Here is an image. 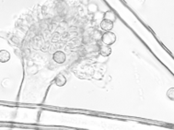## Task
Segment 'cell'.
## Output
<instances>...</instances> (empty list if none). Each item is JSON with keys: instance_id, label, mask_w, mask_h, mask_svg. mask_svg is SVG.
Returning <instances> with one entry per match:
<instances>
[{"instance_id": "6da1fadb", "label": "cell", "mask_w": 174, "mask_h": 130, "mask_svg": "<svg viewBox=\"0 0 174 130\" xmlns=\"http://www.w3.org/2000/svg\"><path fill=\"white\" fill-rule=\"evenodd\" d=\"M101 41H102L104 45L110 46V45H113V43L115 42V41H116V35L113 32H106L105 33L102 34Z\"/></svg>"}, {"instance_id": "7a4b0ae2", "label": "cell", "mask_w": 174, "mask_h": 130, "mask_svg": "<svg viewBox=\"0 0 174 130\" xmlns=\"http://www.w3.org/2000/svg\"><path fill=\"white\" fill-rule=\"evenodd\" d=\"M53 60L57 64H63L66 60V55L63 51H56L53 54Z\"/></svg>"}, {"instance_id": "ba28073f", "label": "cell", "mask_w": 174, "mask_h": 130, "mask_svg": "<svg viewBox=\"0 0 174 130\" xmlns=\"http://www.w3.org/2000/svg\"><path fill=\"white\" fill-rule=\"evenodd\" d=\"M167 95H168V97H169L171 101H173L174 100V89L173 88H170L169 90H168Z\"/></svg>"}, {"instance_id": "5b68a950", "label": "cell", "mask_w": 174, "mask_h": 130, "mask_svg": "<svg viewBox=\"0 0 174 130\" xmlns=\"http://www.w3.org/2000/svg\"><path fill=\"white\" fill-rule=\"evenodd\" d=\"M10 59V54L7 50H0V62L7 63Z\"/></svg>"}, {"instance_id": "3957f363", "label": "cell", "mask_w": 174, "mask_h": 130, "mask_svg": "<svg viewBox=\"0 0 174 130\" xmlns=\"http://www.w3.org/2000/svg\"><path fill=\"white\" fill-rule=\"evenodd\" d=\"M101 28L105 32H111L113 28V22L108 20H103L101 22Z\"/></svg>"}, {"instance_id": "277c9868", "label": "cell", "mask_w": 174, "mask_h": 130, "mask_svg": "<svg viewBox=\"0 0 174 130\" xmlns=\"http://www.w3.org/2000/svg\"><path fill=\"white\" fill-rule=\"evenodd\" d=\"M54 83L58 87H63L66 84V78L63 74H58L54 78Z\"/></svg>"}, {"instance_id": "8992f818", "label": "cell", "mask_w": 174, "mask_h": 130, "mask_svg": "<svg viewBox=\"0 0 174 130\" xmlns=\"http://www.w3.org/2000/svg\"><path fill=\"white\" fill-rule=\"evenodd\" d=\"M99 54H101L102 57H109L111 54V48L108 45H101L99 47Z\"/></svg>"}, {"instance_id": "9c48e42d", "label": "cell", "mask_w": 174, "mask_h": 130, "mask_svg": "<svg viewBox=\"0 0 174 130\" xmlns=\"http://www.w3.org/2000/svg\"><path fill=\"white\" fill-rule=\"evenodd\" d=\"M58 1H65V0H58Z\"/></svg>"}, {"instance_id": "52a82bcc", "label": "cell", "mask_w": 174, "mask_h": 130, "mask_svg": "<svg viewBox=\"0 0 174 130\" xmlns=\"http://www.w3.org/2000/svg\"><path fill=\"white\" fill-rule=\"evenodd\" d=\"M115 16L114 14L111 11H107L106 13L104 14V20H111V21H114L115 20Z\"/></svg>"}]
</instances>
